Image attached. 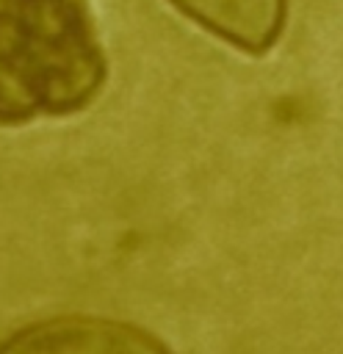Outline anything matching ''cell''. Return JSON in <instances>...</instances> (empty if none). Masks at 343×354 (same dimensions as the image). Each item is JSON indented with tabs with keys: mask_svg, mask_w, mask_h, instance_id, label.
I'll return each mask as SVG.
<instances>
[{
	"mask_svg": "<svg viewBox=\"0 0 343 354\" xmlns=\"http://www.w3.org/2000/svg\"><path fill=\"white\" fill-rule=\"evenodd\" d=\"M0 354H172L152 332L100 315H55L11 332Z\"/></svg>",
	"mask_w": 343,
	"mask_h": 354,
	"instance_id": "7a4b0ae2",
	"label": "cell"
},
{
	"mask_svg": "<svg viewBox=\"0 0 343 354\" xmlns=\"http://www.w3.org/2000/svg\"><path fill=\"white\" fill-rule=\"evenodd\" d=\"M185 19L219 41L246 53L266 55L288 22V0H166Z\"/></svg>",
	"mask_w": 343,
	"mask_h": 354,
	"instance_id": "3957f363",
	"label": "cell"
},
{
	"mask_svg": "<svg viewBox=\"0 0 343 354\" xmlns=\"http://www.w3.org/2000/svg\"><path fill=\"white\" fill-rule=\"evenodd\" d=\"M105 77L89 0H0V124L77 113Z\"/></svg>",
	"mask_w": 343,
	"mask_h": 354,
	"instance_id": "6da1fadb",
	"label": "cell"
}]
</instances>
